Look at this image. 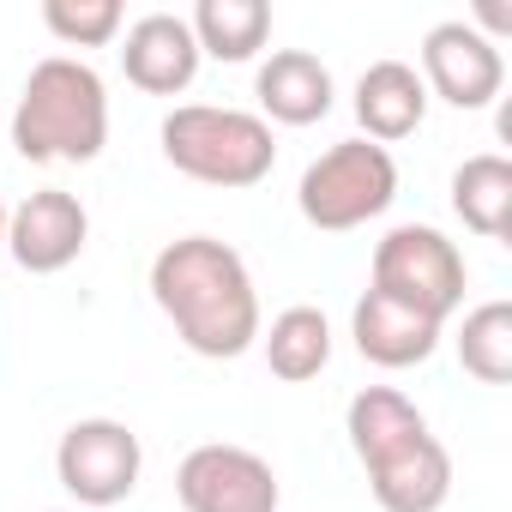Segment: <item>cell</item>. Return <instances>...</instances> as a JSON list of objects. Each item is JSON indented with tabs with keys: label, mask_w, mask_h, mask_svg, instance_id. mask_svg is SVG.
<instances>
[{
	"label": "cell",
	"mask_w": 512,
	"mask_h": 512,
	"mask_svg": "<svg viewBox=\"0 0 512 512\" xmlns=\"http://www.w3.org/2000/svg\"><path fill=\"white\" fill-rule=\"evenodd\" d=\"M151 302L205 362H235L260 344V290L247 260L217 235H181L151 260Z\"/></svg>",
	"instance_id": "6da1fadb"
},
{
	"label": "cell",
	"mask_w": 512,
	"mask_h": 512,
	"mask_svg": "<svg viewBox=\"0 0 512 512\" xmlns=\"http://www.w3.org/2000/svg\"><path fill=\"white\" fill-rule=\"evenodd\" d=\"M13 145L25 163H97L109 145V91L91 61L43 55L13 109Z\"/></svg>",
	"instance_id": "7a4b0ae2"
},
{
	"label": "cell",
	"mask_w": 512,
	"mask_h": 512,
	"mask_svg": "<svg viewBox=\"0 0 512 512\" xmlns=\"http://www.w3.org/2000/svg\"><path fill=\"white\" fill-rule=\"evenodd\" d=\"M169 169H181L187 181L241 193L260 187L278 163V139L253 109H223V103H181L163 115L157 127Z\"/></svg>",
	"instance_id": "3957f363"
},
{
	"label": "cell",
	"mask_w": 512,
	"mask_h": 512,
	"mask_svg": "<svg viewBox=\"0 0 512 512\" xmlns=\"http://www.w3.org/2000/svg\"><path fill=\"white\" fill-rule=\"evenodd\" d=\"M392 199H398V163L374 139H338L296 181L302 217L326 235H344V229H362V223L386 217Z\"/></svg>",
	"instance_id": "277c9868"
},
{
	"label": "cell",
	"mask_w": 512,
	"mask_h": 512,
	"mask_svg": "<svg viewBox=\"0 0 512 512\" xmlns=\"http://www.w3.org/2000/svg\"><path fill=\"white\" fill-rule=\"evenodd\" d=\"M464 284H470V266H464L458 241H446L428 223H398L374 241V284L368 290H380V296H392L440 326L464 308Z\"/></svg>",
	"instance_id": "5b68a950"
},
{
	"label": "cell",
	"mask_w": 512,
	"mask_h": 512,
	"mask_svg": "<svg viewBox=\"0 0 512 512\" xmlns=\"http://www.w3.org/2000/svg\"><path fill=\"white\" fill-rule=\"evenodd\" d=\"M55 476L79 512H103V506L133 500V488L145 476V446L115 416H79L55 446Z\"/></svg>",
	"instance_id": "8992f818"
},
{
	"label": "cell",
	"mask_w": 512,
	"mask_h": 512,
	"mask_svg": "<svg viewBox=\"0 0 512 512\" xmlns=\"http://www.w3.org/2000/svg\"><path fill=\"white\" fill-rule=\"evenodd\" d=\"M175 500H181V512H278L284 488H278V470L253 446L205 440L181 458Z\"/></svg>",
	"instance_id": "52a82bcc"
},
{
	"label": "cell",
	"mask_w": 512,
	"mask_h": 512,
	"mask_svg": "<svg viewBox=\"0 0 512 512\" xmlns=\"http://www.w3.org/2000/svg\"><path fill=\"white\" fill-rule=\"evenodd\" d=\"M422 85L452 109H488L506 91V55L464 19H446L422 37Z\"/></svg>",
	"instance_id": "ba28073f"
},
{
	"label": "cell",
	"mask_w": 512,
	"mask_h": 512,
	"mask_svg": "<svg viewBox=\"0 0 512 512\" xmlns=\"http://www.w3.org/2000/svg\"><path fill=\"white\" fill-rule=\"evenodd\" d=\"M91 241V211L79 193L67 187H37L7 211V253L31 272V278H55L67 272Z\"/></svg>",
	"instance_id": "9c48e42d"
},
{
	"label": "cell",
	"mask_w": 512,
	"mask_h": 512,
	"mask_svg": "<svg viewBox=\"0 0 512 512\" xmlns=\"http://www.w3.org/2000/svg\"><path fill=\"white\" fill-rule=\"evenodd\" d=\"M199 43L187 31L181 13H145L127 25V43H121V73L133 91L145 97H181L193 79H199Z\"/></svg>",
	"instance_id": "30bf717a"
},
{
	"label": "cell",
	"mask_w": 512,
	"mask_h": 512,
	"mask_svg": "<svg viewBox=\"0 0 512 512\" xmlns=\"http://www.w3.org/2000/svg\"><path fill=\"white\" fill-rule=\"evenodd\" d=\"M253 97H260V121L272 127H314L332 115V67L308 49H272L260 61V73H253Z\"/></svg>",
	"instance_id": "8fae6325"
},
{
	"label": "cell",
	"mask_w": 512,
	"mask_h": 512,
	"mask_svg": "<svg viewBox=\"0 0 512 512\" xmlns=\"http://www.w3.org/2000/svg\"><path fill=\"white\" fill-rule=\"evenodd\" d=\"M440 320H428V314H416V308H404V302H392V296H380V290H362V302L350 308V338H356V350H362V362H374V368H422L434 350H440Z\"/></svg>",
	"instance_id": "7c38bea8"
},
{
	"label": "cell",
	"mask_w": 512,
	"mask_h": 512,
	"mask_svg": "<svg viewBox=\"0 0 512 512\" xmlns=\"http://www.w3.org/2000/svg\"><path fill=\"white\" fill-rule=\"evenodd\" d=\"M356 121H362V139H374V145L410 139L428 121V85H422V73L410 61H374L356 79Z\"/></svg>",
	"instance_id": "4fadbf2b"
},
{
	"label": "cell",
	"mask_w": 512,
	"mask_h": 512,
	"mask_svg": "<svg viewBox=\"0 0 512 512\" xmlns=\"http://www.w3.org/2000/svg\"><path fill=\"white\" fill-rule=\"evenodd\" d=\"M368 494L380 512H440L452 494V452L434 434H422L416 446H404L368 470Z\"/></svg>",
	"instance_id": "5bb4252c"
},
{
	"label": "cell",
	"mask_w": 512,
	"mask_h": 512,
	"mask_svg": "<svg viewBox=\"0 0 512 512\" xmlns=\"http://www.w3.org/2000/svg\"><path fill=\"white\" fill-rule=\"evenodd\" d=\"M344 434H350L356 464L374 470V464H386L392 452L416 446V440L434 434V428H428V416H422L398 386H362V392L350 398V410H344Z\"/></svg>",
	"instance_id": "9a60e30c"
},
{
	"label": "cell",
	"mask_w": 512,
	"mask_h": 512,
	"mask_svg": "<svg viewBox=\"0 0 512 512\" xmlns=\"http://www.w3.org/2000/svg\"><path fill=\"white\" fill-rule=\"evenodd\" d=\"M452 211L470 235L506 241L512 235V163L500 151H476L452 169Z\"/></svg>",
	"instance_id": "2e32d148"
},
{
	"label": "cell",
	"mask_w": 512,
	"mask_h": 512,
	"mask_svg": "<svg viewBox=\"0 0 512 512\" xmlns=\"http://www.w3.org/2000/svg\"><path fill=\"white\" fill-rule=\"evenodd\" d=\"M260 350H266V368H272L284 386H308V380H320L326 362H332V326H326L320 308L296 302V308H284L272 326H260Z\"/></svg>",
	"instance_id": "e0dca14e"
},
{
	"label": "cell",
	"mask_w": 512,
	"mask_h": 512,
	"mask_svg": "<svg viewBox=\"0 0 512 512\" xmlns=\"http://www.w3.org/2000/svg\"><path fill=\"white\" fill-rule=\"evenodd\" d=\"M187 31H193L199 55L241 67V61H253V55L266 49L272 7H266V0H199L193 19H187Z\"/></svg>",
	"instance_id": "ac0fdd59"
},
{
	"label": "cell",
	"mask_w": 512,
	"mask_h": 512,
	"mask_svg": "<svg viewBox=\"0 0 512 512\" xmlns=\"http://www.w3.org/2000/svg\"><path fill=\"white\" fill-rule=\"evenodd\" d=\"M458 362L482 386H506L512 380V302H482V308L464 314V326H458Z\"/></svg>",
	"instance_id": "d6986e66"
},
{
	"label": "cell",
	"mask_w": 512,
	"mask_h": 512,
	"mask_svg": "<svg viewBox=\"0 0 512 512\" xmlns=\"http://www.w3.org/2000/svg\"><path fill=\"white\" fill-rule=\"evenodd\" d=\"M43 25L49 37H61L67 49H103L121 37L127 13H121V0H49L43 7Z\"/></svg>",
	"instance_id": "ffe728a7"
},
{
	"label": "cell",
	"mask_w": 512,
	"mask_h": 512,
	"mask_svg": "<svg viewBox=\"0 0 512 512\" xmlns=\"http://www.w3.org/2000/svg\"><path fill=\"white\" fill-rule=\"evenodd\" d=\"M0 253H7V205H0Z\"/></svg>",
	"instance_id": "44dd1931"
},
{
	"label": "cell",
	"mask_w": 512,
	"mask_h": 512,
	"mask_svg": "<svg viewBox=\"0 0 512 512\" xmlns=\"http://www.w3.org/2000/svg\"><path fill=\"white\" fill-rule=\"evenodd\" d=\"M55 512H79V506H55Z\"/></svg>",
	"instance_id": "7402d4cb"
}]
</instances>
